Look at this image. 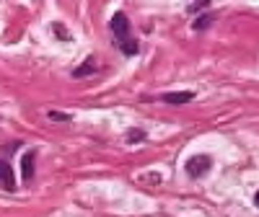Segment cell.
Wrapping results in <instances>:
<instances>
[{
    "instance_id": "1",
    "label": "cell",
    "mask_w": 259,
    "mask_h": 217,
    "mask_svg": "<svg viewBox=\"0 0 259 217\" xmlns=\"http://www.w3.org/2000/svg\"><path fill=\"white\" fill-rule=\"evenodd\" d=\"M112 34L117 36V44H122V41H127V39H133V36H130V21H127L124 13H114L112 16Z\"/></svg>"
},
{
    "instance_id": "2",
    "label": "cell",
    "mask_w": 259,
    "mask_h": 217,
    "mask_svg": "<svg viewBox=\"0 0 259 217\" xmlns=\"http://www.w3.org/2000/svg\"><path fill=\"white\" fill-rule=\"evenodd\" d=\"M210 163H212V160H210L207 155H194V158L187 160V173H189L192 179H200L202 173L210 171Z\"/></svg>"
},
{
    "instance_id": "3",
    "label": "cell",
    "mask_w": 259,
    "mask_h": 217,
    "mask_svg": "<svg viewBox=\"0 0 259 217\" xmlns=\"http://www.w3.org/2000/svg\"><path fill=\"white\" fill-rule=\"evenodd\" d=\"M0 189H6V191H13V189H16L13 168H11L6 160H0Z\"/></svg>"
},
{
    "instance_id": "4",
    "label": "cell",
    "mask_w": 259,
    "mask_h": 217,
    "mask_svg": "<svg viewBox=\"0 0 259 217\" xmlns=\"http://www.w3.org/2000/svg\"><path fill=\"white\" fill-rule=\"evenodd\" d=\"M192 98H194V93H189V91H182V93H166V96H163V101L171 103V106H182V103H187V101H192Z\"/></svg>"
},
{
    "instance_id": "5",
    "label": "cell",
    "mask_w": 259,
    "mask_h": 217,
    "mask_svg": "<svg viewBox=\"0 0 259 217\" xmlns=\"http://www.w3.org/2000/svg\"><path fill=\"white\" fill-rule=\"evenodd\" d=\"M21 166H24V179L29 181L34 176V153H26L24 160H21Z\"/></svg>"
},
{
    "instance_id": "6",
    "label": "cell",
    "mask_w": 259,
    "mask_h": 217,
    "mask_svg": "<svg viewBox=\"0 0 259 217\" xmlns=\"http://www.w3.org/2000/svg\"><path fill=\"white\" fill-rule=\"evenodd\" d=\"M119 47H122V52H124V55H138V41H135V39H127V41H122Z\"/></svg>"
},
{
    "instance_id": "7",
    "label": "cell",
    "mask_w": 259,
    "mask_h": 217,
    "mask_svg": "<svg viewBox=\"0 0 259 217\" xmlns=\"http://www.w3.org/2000/svg\"><path fill=\"white\" fill-rule=\"evenodd\" d=\"M96 70V65H94V60H85V65H83V68H78L73 75L75 78H80V75H89V73H94Z\"/></svg>"
},
{
    "instance_id": "8",
    "label": "cell",
    "mask_w": 259,
    "mask_h": 217,
    "mask_svg": "<svg viewBox=\"0 0 259 217\" xmlns=\"http://www.w3.org/2000/svg\"><path fill=\"white\" fill-rule=\"evenodd\" d=\"M138 140H145V132H143V129H130L127 142H138Z\"/></svg>"
},
{
    "instance_id": "9",
    "label": "cell",
    "mask_w": 259,
    "mask_h": 217,
    "mask_svg": "<svg viewBox=\"0 0 259 217\" xmlns=\"http://www.w3.org/2000/svg\"><path fill=\"white\" fill-rule=\"evenodd\" d=\"M50 119H55V122H68V119H70V114H62V112H50Z\"/></svg>"
},
{
    "instance_id": "10",
    "label": "cell",
    "mask_w": 259,
    "mask_h": 217,
    "mask_svg": "<svg viewBox=\"0 0 259 217\" xmlns=\"http://www.w3.org/2000/svg\"><path fill=\"white\" fill-rule=\"evenodd\" d=\"M55 34H60V36H62V39H68V31H65V29H62V26H55Z\"/></svg>"
},
{
    "instance_id": "11",
    "label": "cell",
    "mask_w": 259,
    "mask_h": 217,
    "mask_svg": "<svg viewBox=\"0 0 259 217\" xmlns=\"http://www.w3.org/2000/svg\"><path fill=\"white\" fill-rule=\"evenodd\" d=\"M254 204H256V207H259V191H256V194H254Z\"/></svg>"
}]
</instances>
